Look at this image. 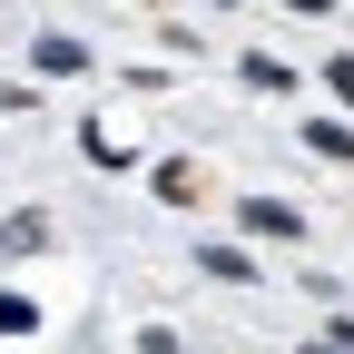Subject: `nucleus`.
I'll return each mask as SVG.
<instances>
[{
    "label": "nucleus",
    "instance_id": "nucleus-1",
    "mask_svg": "<svg viewBox=\"0 0 354 354\" xmlns=\"http://www.w3.org/2000/svg\"><path fill=\"white\" fill-rule=\"evenodd\" d=\"M39 69H50V79H79V69H88V39H69V30H39Z\"/></svg>",
    "mask_w": 354,
    "mask_h": 354
},
{
    "label": "nucleus",
    "instance_id": "nucleus-6",
    "mask_svg": "<svg viewBox=\"0 0 354 354\" xmlns=\"http://www.w3.org/2000/svg\"><path fill=\"white\" fill-rule=\"evenodd\" d=\"M30 325H39V305H30V295H10V286H0V335H30Z\"/></svg>",
    "mask_w": 354,
    "mask_h": 354
},
{
    "label": "nucleus",
    "instance_id": "nucleus-3",
    "mask_svg": "<svg viewBox=\"0 0 354 354\" xmlns=\"http://www.w3.org/2000/svg\"><path fill=\"white\" fill-rule=\"evenodd\" d=\"M246 227H256V236H305V216H295L286 197H246Z\"/></svg>",
    "mask_w": 354,
    "mask_h": 354
},
{
    "label": "nucleus",
    "instance_id": "nucleus-7",
    "mask_svg": "<svg viewBox=\"0 0 354 354\" xmlns=\"http://www.w3.org/2000/svg\"><path fill=\"white\" fill-rule=\"evenodd\" d=\"M246 79H256V88H266V99H276V88H295V69H286V59H266V50H256V59H246Z\"/></svg>",
    "mask_w": 354,
    "mask_h": 354
},
{
    "label": "nucleus",
    "instance_id": "nucleus-2",
    "mask_svg": "<svg viewBox=\"0 0 354 354\" xmlns=\"http://www.w3.org/2000/svg\"><path fill=\"white\" fill-rule=\"evenodd\" d=\"M39 246H50V216H0V256H39Z\"/></svg>",
    "mask_w": 354,
    "mask_h": 354
},
{
    "label": "nucleus",
    "instance_id": "nucleus-5",
    "mask_svg": "<svg viewBox=\"0 0 354 354\" xmlns=\"http://www.w3.org/2000/svg\"><path fill=\"white\" fill-rule=\"evenodd\" d=\"M305 148H315V158H344V167H354V128H335V118H315V128H305Z\"/></svg>",
    "mask_w": 354,
    "mask_h": 354
},
{
    "label": "nucleus",
    "instance_id": "nucleus-8",
    "mask_svg": "<svg viewBox=\"0 0 354 354\" xmlns=\"http://www.w3.org/2000/svg\"><path fill=\"white\" fill-rule=\"evenodd\" d=\"M325 79H335V99H344V109H354V59H335V69H325Z\"/></svg>",
    "mask_w": 354,
    "mask_h": 354
},
{
    "label": "nucleus",
    "instance_id": "nucleus-4",
    "mask_svg": "<svg viewBox=\"0 0 354 354\" xmlns=\"http://www.w3.org/2000/svg\"><path fill=\"white\" fill-rule=\"evenodd\" d=\"M197 276H216V286H256V266H246L236 246H197Z\"/></svg>",
    "mask_w": 354,
    "mask_h": 354
}]
</instances>
